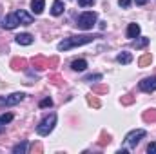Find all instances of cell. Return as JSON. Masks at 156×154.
Returning <instances> with one entry per match:
<instances>
[{
  "label": "cell",
  "mask_w": 156,
  "mask_h": 154,
  "mask_svg": "<svg viewBox=\"0 0 156 154\" xmlns=\"http://www.w3.org/2000/svg\"><path fill=\"white\" fill-rule=\"evenodd\" d=\"M118 5L120 7H129L131 5V0H118Z\"/></svg>",
  "instance_id": "7402d4cb"
},
{
  "label": "cell",
  "mask_w": 156,
  "mask_h": 154,
  "mask_svg": "<svg viewBox=\"0 0 156 154\" xmlns=\"http://www.w3.org/2000/svg\"><path fill=\"white\" fill-rule=\"evenodd\" d=\"M20 24V20H18V16H16V13H11V15H7L5 18H4V29H15L16 26Z\"/></svg>",
  "instance_id": "52a82bcc"
},
{
  "label": "cell",
  "mask_w": 156,
  "mask_h": 154,
  "mask_svg": "<svg viewBox=\"0 0 156 154\" xmlns=\"http://www.w3.org/2000/svg\"><path fill=\"white\" fill-rule=\"evenodd\" d=\"M96 37L93 35H82V37H69V38H64L58 44V51H69L73 47H80V45H85V44H91Z\"/></svg>",
  "instance_id": "6da1fadb"
},
{
  "label": "cell",
  "mask_w": 156,
  "mask_h": 154,
  "mask_svg": "<svg viewBox=\"0 0 156 154\" xmlns=\"http://www.w3.org/2000/svg\"><path fill=\"white\" fill-rule=\"evenodd\" d=\"M55 125H56V114H49V116H45V118L38 123L37 132H38L40 136H47V134L55 129Z\"/></svg>",
  "instance_id": "3957f363"
},
{
  "label": "cell",
  "mask_w": 156,
  "mask_h": 154,
  "mask_svg": "<svg viewBox=\"0 0 156 154\" xmlns=\"http://www.w3.org/2000/svg\"><path fill=\"white\" fill-rule=\"evenodd\" d=\"M147 152H149V154H156V142H151V143H149Z\"/></svg>",
  "instance_id": "ffe728a7"
},
{
  "label": "cell",
  "mask_w": 156,
  "mask_h": 154,
  "mask_svg": "<svg viewBox=\"0 0 156 154\" xmlns=\"http://www.w3.org/2000/svg\"><path fill=\"white\" fill-rule=\"evenodd\" d=\"M71 69H73V71H85V69H87V62H85V60H75V62L71 64Z\"/></svg>",
  "instance_id": "4fadbf2b"
},
{
  "label": "cell",
  "mask_w": 156,
  "mask_h": 154,
  "mask_svg": "<svg viewBox=\"0 0 156 154\" xmlns=\"http://www.w3.org/2000/svg\"><path fill=\"white\" fill-rule=\"evenodd\" d=\"M147 44H149V38H145V37H142L140 40H134V44H133V45H134L136 49H144V47H145Z\"/></svg>",
  "instance_id": "e0dca14e"
},
{
  "label": "cell",
  "mask_w": 156,
  "mask_h": 154,
  "mask_svg": "<svg viewBox=\"0 0 156 154\" xmlns=\"http://www.w3.org/2000/svg\"><path fill=\"white\" fill-rule=\"evenodd\" d=\"M93 80H102V75H89V76H85V82H93Z\"/></svg>",
  "instance_id": "44dd1931"
},
{
  "label": "cell",
  "mask_w": 156,
  "mask_h": 154,
  "mask_svg": "<svg viewBox=\"0 0 156 154\" xmlns=\"http://www.w3.org/2000/svg\"><path fill=\"white\" fill-rule=\"evenodd\" d=\"M44 7H45V0H31V11L35 15H42Z\"/></svg>",
  "instance_id": "9c48e42d"
},
{
  "label": "cell",
  "mask_w": 156,
  "mask_h": 154,
  "mask_svg": "<svg viewBox=\"0 0 156 154\" xmlns=\"http://www.w3.org/2000/svg\"><path fill=\"white\" fill-rule=\"evenodd\" d=\"M64 2L62 0H55L53 2V5H51V15H55V16H58V15H62L64 13Z\"/></svg>",
  "instance_id": "8fae6325"
},
{
  "label": "cell",
  "mask_w": 156,
  "mask_h": 154,
  "mask_svg": "<svg viewBox=\"0 0 156 154\" xmlns=\"http://www.w3.org/2000/svg\"><path fill=\"white\" fill-rule=\"evenodd\" d=\"M27 151V142H22V143H16L13 147V154H26Z\"/></svg>",
  "instance_id": "2e32d148"
},
{
  "label": "cell",
  "mask_w": 156,
  "mask_h": 154,
  "mask_svg": "<svg viewBox=\"0 0 156 154\" xmlns=\"http://www.w3.org/2000/svg\"><path fill=\"white\" fill-rule=\"evenodd\" d=\"M116 60L120 62V64H131V62H133V54L123 51V53H120V54L116 56Z\"/></svg>",
  "instance_id": "5bb4252c"
},
{
  "label": "cell",
  "mask_w": 156,
  "mask_h": 154,
  "mask_svg": "<svg viewBox=\"0 0 156 154\" xmlns=\"http://www.w3.org/2000/svg\"><path fill=\"white\" fill-rule=\"evenodd\" d=\"M134 2H136V5H145L149 0H134Z\"/></svg>",
  "instance_id": "603a6c76"
},
{
  "label": "cell",
  "mask_w": 156,
  "mask_h": 154,
  "mask_svg": "<svg viewBox=\"0 0 156 154\" xmlns=\"http://www.w3.org/2000/svg\"><path fill=\"white\" fill-rule=\"evenodd\" d=\"M93 4H94V0H78V5L80 7H89Z\"/></svg>",
  "instance_id": "d6986e66"
},
{
  "label": "cell",
  "mask_w": 156,
  "mask_h": 154,
  "mask_svg": "<svg viewBox=\"0 0 156 154\" xmlns=\"http://www.w3.org/2000/svg\"><path fill=\"white\" fill-rule=\"evenodd\" d=\"M96 18H98V15H96L94 11H85V13H82V15L78 16L76 26L80 29H83V31H89V29H93V26L96 24Z\"/></svg>",
  "instance_id": "7a4b0ae2"
},
{
  "label": "cell",
  "mask_w": 156,
  "mask_h": 154,
  "mask_svg": "<svg viewBox=\"0 0 156 154\" xmlns=\"http://www.w3.org/2000/svg\"><path fill=\"white\" fill-rule=\"evenodd\" d=\"M11 120H13V114H9V113L0 116V132H4V131H5V125H7Z\"/></svg>",
  "instance_id": "9a60e30c"
},
{
  "label": "cell",
  "mask_w": 156,
  "mask_h": 154,
  "mask_svg": "<svg viewBox=\"0 0 156 154\" xmlns=\"http://www.w3.org/2000/svg\"><path fill=\"white\" fill-rule=\"evenodd\" d=\"M24 93H13L9 96H0V107H11V105H16L24 100Z\"/></svg>",
  "instance_id": "5b68a950"
},
{
  "label": "cell",
  "mask_w": 156,
  "mask_h": 154,
  "mask_svg": "<svg viewBox=\"0 0 156 154\" xmlns=\"http://www.w3.org/2000/svg\"><path fill=\"white\" fill-rule=\"evenodd\" d=\"M138 87H140V91H144V93H153V91H156V76L142 80V82L138 83Z\"/></svg>",
  "instance_id": "8992f818"
},
{
  "label": "cell",
  "mask_w": 156,
  "mask_h": 154,
  "mask_svg": "<svg viewBox=\"0 0 156 154\" xmlns=\"http://www.w3.org/2000/svg\"><path fill=\"white\" fill-rule=\"evenodd\" d=\"M16 13V16H18V20H20V24L22 26H29V24H33V16L29 15V13H26V11H15Z\"/></svg>",
  "instance_id": "ba28073f"
},
{
  "label": "cell",
  "mask_w": 156,
  "mask_h": 154,
  "mask_svg": "<svg viewBox=\"0 0 156 154\" xmlns=\"http://www.w3.org/2000/svg\"><path fill=\"white\" fill-rule=\"evenodd\" d=\"M51 105H53V100H51V98H44V100L40 102V107H42V109H45V107H51Z\"/></svg>",
  "instance_id": "ac0fdd59"
},
{
  "label": "cell",
  "mask_w": 156,
  "mask_h": 154,
  "mask_svg": "<svg viewBox=\"0 0 156 154\" xmlns=\"http://www.w3.org/2000/svg\"><path fill=\"white\" fill-rule=\"evenodd\" d=\"M145 131L144 129H134V131H131L127 136H125V143L129 145V147H136L138 143H140V140L142 138H145Z\"/></svg>",
  "instance_id": "277c9868"
},
{
  "label": "cell",
  "mask_w": 156,
  "mask_h": 154,
  "mask_svg": "<svg viewBox=\"0 0 156 154\" xmlns=\"http://www.w3.org/2000/svg\"><path fill=\"white\" fill-rule=\"evenodd\" d=\"M15 38H16V44H20V45H31V44H33V37H31L29 33H22V35H16Z\"/></svg>",
  "instance_id": "30bf717a"
},
{
  "label": "cell",
  "mask_w": 156,
  "mask_h": 154,
  "mask_svg": "<svg viewBox=\"0 0 156 154\" xmlns=\"http://www.w3.org/2000/svg\"><path fill=\"white\" fill-rule=\"evenodd\" d=\"M140 26L138 24H129V27H127V38H136L138 35H140Z\"/></svg>",
  "instance_id": "7c38bea8"
}]
</instances>
